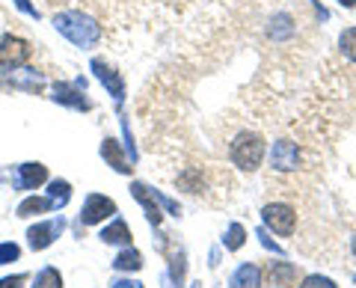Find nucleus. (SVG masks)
Wrapping results in <instances>:
<instances>
[{"label":"nucleus","instance_id":"obj_15","mask_svg":"<svg viewBox=\"0 0 356 288\" xmlns=\"http://www.w3.org/2000/svg\"><path fill=\"white\" fill-rule=\"evenodd\" d=\"M229 285L232 288H259L261 285V271L255 268V264H241V268L232 273Z\"/></svg>","mask_w":356,"mask_h":288},{"label":"nucleus","instance_id":"obj_18","mask_svg":"<svg viewBox=\"0 0 356 288\" xmlns=\"http://www.w3.org/2000/svg\"><path fill=\"white\" fill-rule=\"evenodd\" d=\"M243 241H247V229H243L241 223H232L226 229V238H222V247H226L229 253H238L243 247Z\"/></svg>","mask_w":356,"mask_h":288},{"label":"nucleus","instance_id":"obj_11","mask_svg":"<svg viewBox=\"0 0 356 288\" xmlns=\"http://www.w3.org/2000/svg\"><path fill=\"white\" fill-rule=\"evenodd\" d=\"M297 280V268L291 262H270V268H267V288H288L294 285Z\"/></svg>","mask_w":356,"mask_h":288},{"label":"nucleus","instance_id":"obj_17","mask_svg":"<svg viewBox=\"0 0 356 288\" xmlns=\"http://www.w3.org/2000/svg\"><path fill=\"white\" fill-rule=\"evenodd\" d=\"M48 199L54 202V208H65V205H69V199H72V184L65 179L51 182L48 184Z\"/></svg>","mask_w":356,"mask_h":288},{"label":"nucleus","instance_id":"obj_3","mask_svg":"<svg viewBox=\"0 0 356 288\" xmlns=\"http://www.w3.org/2000/svg\"><path fill=\"white\" fill-rule=\"evenodd\" d=\"M261 220H264V226L276 232V235H294V229H297V214H294V208L291 205H285V202H270V205H264L261 208Z\"/></svg>","mask_w":356,"mask_h":288},{"label":"nucleus","instance_id":"obj_20","mask_svg":"<svg viewBox=\"0 0 356 288\" xmlns=\"http://www.w3.org/2000/svg\"><path fill=\"white\" fill-rule=\"evenodd\" d=\"M33 288H63V276L57 268H42L33 280Z\"/></svg>","mask_w":356,"mask_h":288},{"label":"nucleus","instance_id":"obj_13","mask_svg":"<svg viewBox=\"0 0 356 288\" xmlns=\"http://www.w3.org/2000/svg\"><path fill=\"white\" fill-rule=\"evenodd\" d=\"M98 238H102L104 243H110V247H128V243H131V229H128L125 220L116 217Z\"/></svg>","mask_w":356,"mask_h":288},{"label":"nucleus","instance_id":"obj_32","mask_svg":"<svg viewBox=\"0 0 356 288\" xmlns=\"http://www.w3.org/2000/svg\"><path fill=\"white\" fill-rule=\"evenodd\" d=\"M193 288H199V285H193Z\"/></svg>","mask_w":356,"mask_h":288},{"label":"nucleus","instance_id":"obj_31","mask_svg":"<svg viewBox=\"0 0 356 288\" xmlns=\"http://www.w3.org/2000/svg\"><path fill=\"white\" fill-rule=\"evenodd\" d=\"M350 247H353V256H356V238H353V243H350Z\"/></svg>","mask_w":356,"mask_h":288},{"label":"nucleus","instance_id":"obj_9","mask_svg":"<svg viewBox=\"0 0 356 288\" xmlns=\"http://www.w3.org/2000/svg\"><path fill=\"white\" fill-rule=\"evenodd\" d=\"M44 182H48V167L39 161L21 163L18 173H15V191H36V187Z\"/></svg>","mask_w":356,"mask_h":288},{"label":"nucleus","instance_id":"obj_10","mask_svg":"<svg viewBox=\"0 0 356 288\" xmlns=\"http://www.w3.org/2000/svg\"><path fill=\"white\" fill-rule=\"evenodd\" d=\"M54 102L65 104V107H74V110H89L92 104L83 98V90H77L74 83H54Z\"/></svg>","mask_w":356,"mask_h":288},{"label":"nucleus","instance_id":"obj_6","mask_svg":"<svg viewBox=\"0 0 356 288\" xmlns=\"http://www.w3.org/2000/svg\"><path fill=\"white\" fill-rule=\"evenodd\" d=\"M113 214H116V202H113V199L102 196V193H89L83 208H81V223L83 226H95V223H102V220L113 217Z\"/></svg>","mask_w":356,"mask_h":288},{"label":"nucleus","instance_id":"obj_22","mask_svg":"<svg viewBox=\"0 0 356 288\" xmlns=\"http://www.w3.org/2000/svg\"><path fill=\"white\" fill-rule=\"evenodd\" d=\"M270 24H273V27H270V36H273V39H288V36L294 33L291 18H288V15H276Z\"/></svg>","mask_w":356,"mask_h":288},{"label":"nucleus","instance_id":"obj_2","mask_svg":"<svg viewBox=\"0 0 356 288\" xmlns=\"http://www.w3.org/2000/svg\"><path fill=\"white\" fill-rule=\"evenodd\" d=\"M261 161H264V140L259 134H250V131L238 134L235 143H232V163L252 173V170H259Z\"/></svg>","mask_w":356,"mask_h":288},{"label":"nucleus","instance_id":"obj_4","mask_svg":"<svg viewBox=\"0 0 356 288\" xmlns=\"http://www.w3.org/2000/svg\"><path fill=\"white\" fill-rule=\"evenodd\" d=\"M30 54H33V48H30L27 39L3 36V39H0V69H6V72L21 69V65H27Z\"/></svg>","mask_w":356,"mask_h":288},{"label":"nucleus","instance_id":"obj_24","mask_svg":"<svg viewBox=\"0 0 356 288\" xmlns=\"http://www.w3.org/2000/svg\"><path fill=\"white\" fill-rule=\"evenodd\" d=\"M297 288H339L336 282L330 280V276H321V273H312V276H306L303 282H300Z\"/></svg>","mask_w":356,"mask_h":288},{"label":"nucleus","instance_id":"obj_16","mask_svg":"<svg viewBox=\"0 0 356 288\" xmlns=\"http://www.w3.org/2000/svg\"><path fill=\"white\" fill-rule=\"evenodd\" d=\"M51 208H54V202L48 196H30V199H24V202L15 208V214L18 217H36V214L51 211Z\"/></svg>","mask_w":356,"mask_h":288},{"label":"nucleus","instance_id":"obj_12","mask_svg":"<svg viewBox=\"0 0 356 288\" xmlns=\"http://www.w3.org/2000/svg\"><path fill=\"white\" fill-rule=\"evenodd\" d=\"M131 193H134V199L146 208V217H149V223L152 226H161V211H158V199H154V193L149 191L143 182H134L131 184Z\"/></svg>","mask_w":356,"mask_h":288},{"label":"nucleus","instance_id":"obj_29","mask_svg":"<svg viewBox=\"0 0 356 288\" xmlns=\"http://www.w3.org/2000/svg\"><path fill=\"white\" fill-rule=\"evenodd\" d=\"M110 288H143L137 280H116L113 285H110Z\"/></svg>","mask_w":356,"mask_h":288},{"label":"nucleus","instance_id":"obj_26","mask_svg":"<svg viewBox=\"0 0 356 288\" xmlns=\"http://www.w3.org/2000/svg\"><path fill=\"white\" fill-rule=\"evenodd\" d=\"M255 235H259V241H261V247H264V250H273L276 256H282V247H280V243H276V241L270 238V232H267V229H259V232H255Z\"/></svg>","mask_w":356,"mask_h":288},{"label":"nucleus","instance_id":"obj_28","mask_svg":"<svg viewBox=\"0 0 356 288\" xmlns=\"http://www.w3.org/2000/svg\"><path fill=\"white\" fill-rule=\"evenodd\" d=\"M15 6H18V9H21V13H24V15H30V18H39V9L33 6L30 0H15Z\"/></svg>","mask_w":356,"mask_h":288},{"label":"nucleus","instance_id":"obj_8","mask_svg":"<svg viewBox=\"0 0 356 288\" xmlns=\"http://www.w3.org/2000/svg\"><path fill=\"white\" fill-rule=\"evenodd\" d=\"M270 167H273V170H280V173H291V170H297V167H300V149H297V143H291V140L273 143Z\"/></svg>","mask_w":356,"mask_h":288},{"label":"nucleus","instance_id":"obj_1","mask_svg":"<svg viewBox=\"0 0 356 288\" xmlns=\"http://www.w3.org/2000/svg\"><path fill=\"white\" fill-rule=\"evenodd\" d=\"M54 30L65 36L77 48H95L102 42V24L95 18H89L77 9H69V13L54 15Z\"/></svg>","mask_w":356,"mask_h":288},{"label":"nucleus","instance_id":"obj_19","mask_svg":"<svg viewBox=\"0 0 356 288\" xmlns=\"http://www.w3.org/2000/svg\"><path fill=\"white\" fill-rule=\"evenodd\" d=\"M113 268L116 271H140L143 268V256L137 250H122L119 256L113 259Z\"/></svg>","mask_w":356,"mask_h":288},{"label":"nucleus","instance_id":"obj_21","mask_svg":"<svg viewBox=\"0 0 356 288\" xmlns=\"http://www.w3.org/2000/svg\"><path fill=\"white\" fill-rule=\"evenodd\" d=\"M339 48H341V54L350 63H356V27H348L341 33V36H339Z\"/></svg>","mask_w":356,"mask_h":288},{"label":"nucleus","instance_id":"obj_23","mask_svg":"<svg viewBox=\"0 0 356 288\" xmlns=\"http://www.w3.org/2000/svg\"><path fill=\"white\" fill-rule=\"evenodd\" d=\"M170 276L175 285L184 282V253H175V256L170 259Z\"/></svg>","mask_w":356,"mask_h":288},{"label":"nucleus","instance_id":"obj_14","mask_svg":"<svg viewBox=\"0 0 356 288\" xmlns=\"http://www.w3.org/2000/svg\"><path fill=\"white\" fill-rule=\"evenodd\" d=\"M102 158L110 163V167H113L116 173H131V167H128V158H125V152L119 149V143L116 140H104L102 143Z\"/></svg>","mask_w":356,"mask_h":288},{"label":"nucleus","instance_id":"obj_30","mask_svg":"<svg viewBox=\"0 0 356 288\" xmlns=\"http://www.w3.org/2000/svg\"><path fill=\"white\" fill-rule=\"evenodd\" d=\"M339 6H344V9H353V6H356V0H339Z\"/></svg>","mask_w":356,"mask_h":288},{"label":"nucleus","instance_id":"obj_27","mask_svg":"<svg viewBox=\"0 0 356 288\" xmlns=\"http://www.w3.org/2000/svg\"><path fill=\"white\" fill-rule=\"evenodd\" d=\"M24 282H27V276L15 273V276H3V280H0V288H21Z\"/></svg>","mask_w":356,"mask_h":288},{"label":"nucleus","instance_id":"obj_25","mask_svg":"<svg viewBox=\"0 0 356 288\" xmlns=\"http://www.w3.org/2000/svg\"><path fill=\"white\" fill-rule=\"evenodd\" d=\"M21 256V247L13 241H6V243H0V264H9V262H18Z\"/></svg>","mask_w":356,"mask_h":288},{"label":"nucleus","instance_id":"obj_7","mask_svg":"<svg viewBox=\"0 0 356 288\" xmlns=\"http://www.w3.org/2000/svg\"><path fill=\"white\" fill-rule=\"evenodd\" d=\"M89 69H92V74L98 77V83H102L104 90L116 98V104L122 107V102H125V81H122V74L113 69V65H107L104 60H92L89 63Z\"/></svg>","mask_w":356,"mask_h":288},{"label":"nucleus","instance_id":"obj_5","mask_svg":"<svg viewBox=\"0 0 356 288\" xmlns=\"http://www.w3.org/2000/svg\"><path fill=\"white\" fill-rule=\"evenodd\" d=\"M65 229V220L63 217H54V220H44V223H36L27 229V243L30 250H48L54 241L63 235Z\"/></svg>","mask_w":356,"mask_h":288}]
</instances>
